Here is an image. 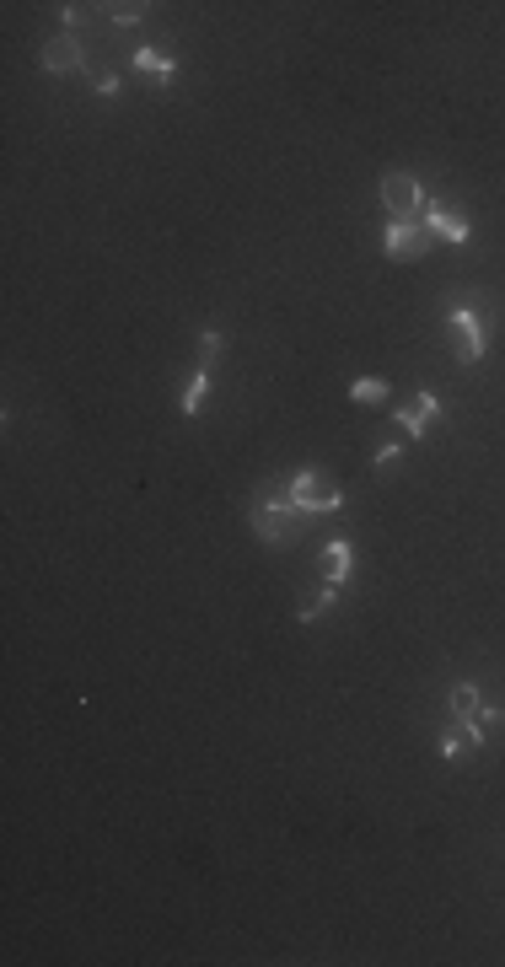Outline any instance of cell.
Wrapping results in <instances>:
<instances>
[{"label":"cell","mask_w":505,"mask_h":967,"mask_svg":"<svg viewBox=\"0 0 505 967\" xmlns=\"http://www.w3.org/2000/svg\"><path fill=\"white\" fill-rule=\"evenodd\" d=\"M253 532H258V543H269V548L296 543L301 511H296V500H291V489H285V479H274V484L258 489V500H253Z\"/></svg>","instance_id":"6da1fadb"},{"label":"cell","mask_w":505,"mask_h":967,"mask_svg":"<svg viewBox=\"0 0 505 967\" xmlns=\"http://www.w3.org/2000/svg\"><path fill=\"white\" fill-rule=\"evenodd\" d=\"M285 489H291V500H296L301 516H334V511H344V489L328 479L323 468H301V473H291V479H285Z\"/></svg>","instance_id":"7a4b0ae2"},{"label":"cell","mask_w":505,"mask_h":967,"mask_svg":"<svg viewBox=\"0 0 505 967\" xmlns=\"http://www.w3.org/2000/svg\"><path fill=\"white\" fill-rule=\"evenodd\" d=\"M382 205L393 221H420L425 210V183L414 178V172H387L382 178Z\"/></svg>","instance_id":"3957f363"},{"label":"cell","mask_w":505,"mask_h":967,"mask_svg":"<svg viewBox=\"0 0 505 967\" xmlns=\"http://www.w3.org/2000/svg\"><path fill=\"white\" fill-rule=\"evenodd\" d=\"M430 237L420 221H387V232H382V253L393 258V264H420V258L430 253Z\"/></svg>","instance_id":"277c9868"},{"label":"cell","mask_w":505,"mask_h":967,"mask_svg":"<svg viewBox=\"0 0 505 967\" xmlns=\"http://www.w3.org/2000/svg\"><path fill=\"white\" fill-rule=\"evenodd\" d=\"M446 323L457 328V339H463V360H468V366H479V360H484V323H479V307H473L468 296H446Z\"/></svg>","instance_id":"5b68a950"},{"label":"cell","mask_w":505,"mask_h":967,"mask_svg":"<svg viewBox=\"0 0 505 967\" xmlns=\"http://www.w3.org/2000/svg\"><path fill=\"white\" fill-rule=\"evenodd\" d=\"M484 726H479V720H446V726H441V736H436V753L441 758H473V753H479V747H484Z\"/></svg>","instance_id":"8992f818"},{"label":"cell","mask_w":505,"mask_h":967,"mask_svg":"<svg viewBox=\"0 0 505 967\" xmlns=\"http://www.w3.org/2000/svg\"><path fill=\"white\" fill-rule=\"evenodd\" d=\"M38 60H43V70H49V76H70V70H81V65H86V49H81V38H76V33H60V38H49V43H43V54H38Z\"/></svg>","instance_id":"52a82bcc"},{"label":"cell","mask_w":505,"mask_h":967,"mask_svg":"<svg viewBox=\"0 0 505 967\" xmlns=\"http://www.w3.org/2000/svg\"><path fill=\"white\" fill-rule=\"evenodd\" d=\"M393 420H398L403 430H409L414 441H425V436H430V425L441 420V398H436V393H420V403H403Z\"/></svg>","instance_id":"ba28073f"},{"label":"cell","mask_w":505,"mask_h":967,"mask_svg":"<svg viewBox=\"0 0 505 967\" xmlns=\"http://www.w3.org/2000/svg\"><path fill=\"white\" fill-rule=\"evenodd\" d=\"M425 232L441 237V242H468L473 226H468V215H457L452 205H425Z\"/></svg>","instance_id":"9c48e42d"},{"label":"cell","mask_w":505,"mask_h":967,"mask_svg":"<svg viewBox=\"0 0 505 967\" xmlns=\"http://www.w3.org/2000/svg\"><path fill=\"white\" fill-rule=\"evenodd\" d=\"M129 65H135L140 76H151L156 86H167L172 76H178V60H172V54H162V49H151V43H146V49H135V54H129Z\"/></svg>","instance_id":"30bf717a"},{"label":"cell","mask_w":505,"mask_h":967,"mask_svg":"<svg viewBox=\"0 0 505 967\" xmlns=\"http://www.w3.org/2000/svg\"><path fill=\"white\" fill-rule=\"evenodd\" d=\"M350 570H355V548L344 543V538H334V543L323 548V581L328 586H344V581H350Z\"/></svg>","instance_id":"8fae6325"},{"label":"cell","mask_w":505,"mask_h":967,"mask_svg":"<svg viewBox=\"0 0 505 967\" xmlns=\"http://www.w3.org/2000/svg\"><path fill=\"white\" fill-rule=\"evenodd\" d=\"M446 710H452L457 720H479V710H484L479 683H452V688H446Z\"/></svg>","instance_id":"7c38bea8"},{"label":"cell","mask_w":505,"mask_h":967,"mask_svg":"<svg viewBox=\"0 0 505 967\" xmlns=\"http://www.w3.org/2000/svg\"><path fill=\"white\" fill-rule=\"evenodd\" d=\"M205 403H210V371L199 366L194 382L183 387V398H178V414H183V420H194V414H205Z\"/></svg>","instance_id":"4fadbf2b"},{"label":"cell","mask_w":505,"mask_h":967,"mask_svg":"<svg viewBox=\"0 0 505 967\" xmlns=\"http://www.w3.org/2000/svg\"><path fill=\"white\" fill-rule=\"evenodd\" d=\"M334 608H339V586H323V591H312V597L301 602L296 618H301V624H317V618H323V613H334Z\"/></svg>","instance_id":"5bb4252c"},{"label":"cell","mask_w":505,"mask_h":967,"mask_svg":"<svg viewBox=\"0 0 505 967\" xmlns=\"http://www.w3.org/2000/svg\"><path fill=\"white\" fill-rule=\"evenodd\" d=\"M350 403H360V409H382V403H387V382H382V377H360V382H350Z\"/></svg>","instance_id":"9a60e30c"},{"label":"cell","mask_w":505,"mask_h":967,"mask_svg":"<svg viewBox=\"0 0 505 967\" xmlns=\"http://www.w3.org/2000/svg\"><path fill=\"white\" fill-rule=\"evenodd\" d=\"M194 350H199V366H215V360H221V350H226V339L221 334H215V328H199V339H194Z\"/></svg>","instance_id":"2e32d148"},{"label":"cell","mask_w":505,"mask_h":967,"mask_svg":"<svg viewBox=\"0 0 505 967\" xmlns=\"http://www.w3.org/2000/svg\"><path fill=\"white\" fill-rule=\"evenodd\" d=\"M151 17V6L146 0H129V6H113V22L119 27H135V22H146Z\"/></svg>","instance_id":"e0dca14e"},{"label":"cell","mask_w":505,"mask_h":967,"mask_svg":"<svg viewBox=\"0 0 505 967\" xmlns=\"http://www.w3.org/2000/svg\"><path fill=\"white\" fill-rule=\"evenodd\" d=\"M479 726L484 731H505V704H484V710H479Z\"/></svg>","instance_id":"ac0fdd59"},{"label":"cell","mask_w":505,"mask_h":967,"mask_svg":"<svg viewBox=\"0 0 505 967\" xmlns=\"http://www.w3.org/2000/svg\"><path fill=\"white\" fill-rule=\"evenodd\" d=\"M119 92H124V81L113 70H97V97H119Z\"/></svg>","instance_id":"d6986e66"},{"label":"cell","mask_w":505,"mask_h":967,"mask_svg":"<svg viewBox=\"0 0 505 967\" xmlns=\"http://www.w3.org/2000/svg\"><path fill=\"white\" fill-rule=\"evenodd\" d=\"M398 452H403V446H398V441H387V446H377V457H371V463L387 468V463H398Z\"/></svg>","instance_id":"ffe728a7"},{"label":"cell","mask_w":505,"mask_h":967,"mask_svg":"<svg viewBox=\"0 0 505 967\" xmlns=\"http://www.w3.org/2000/svg\"><path fill=\"white\" fill-rule=\"evenodd\" d=\"M65 27H70V33H76V27H86V11H81V6H65Z\"/></svg>","instance_id":"44dd1931"}]
</instances>
